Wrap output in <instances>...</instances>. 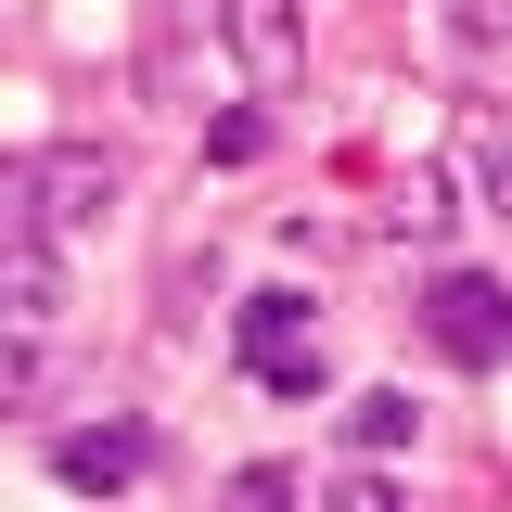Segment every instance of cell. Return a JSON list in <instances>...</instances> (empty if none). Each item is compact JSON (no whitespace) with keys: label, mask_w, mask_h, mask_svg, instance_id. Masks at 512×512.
I'll return each mask as SVG.
<instances>
[{"label":"cell","mask_w":512,"mask_h":512,"mask_svg":"<svg viewBox=\"0 0 512 512\" xmlns=\"http://www.w3.org/2000/svg\"><path fill=\"white\" fill-rule=\"evenodd\" d=\"M128 167L103 141H39V154H13V180H0V231H39V244H77V231H103L116 218Z\"/></svg>","instance_id":"1"},{"label":"cell","mask_w":512,"mask_h":512,"mask_svg":"<svg viewBox=\"0 0 512 512\" xmlns=\"http://www.w3.org/2000/svg\"><path fill=\"white\" fill-rule=\"evenodd\" d=\"M423 333H436V359H461V372H500L512 359V282L436 269V282H423Z\"/></svg>","instance_id":"2"},{"label":"cell","mask_w":512,"mask_h":512,"mask_svg":"<svg viewBox=\"0 0 512 512\" xmlns=\"http://www.w3.org/2000/svg\"><path fill=\"white\" fill-rule=\"evenodd\" d=\"M244 372L269 384V397H320V320H308V295L295 282H269V295H244Z\"/></svg>","instance_id":"3"},{"label":"cell","mask_w":512,"mask_h":512,"mask_svg":"<svg viewBox=\"0 0 512 512\" xmlns=\"http://www.w3.org/2000/svg\"><path fill=\"white\" fill-rule=\"evenodd\" d=\"M218 39H231V64L256 90H282L308 64V0H218Z\"/></svg>","instance_id":"4"},{"label":"cell","mask_w":512,"mask_h":512,"mask_svg":"<svg viewBox=\"0 0 512 512\" xmlns=\"http://www.w3.org/2000/svg\"><path fill=\"white\" fill-rule=\"evenodd\" d=\"M52 474L90 487V500H116V487L154 474V436H141V423H77V436H52Z\"/></svg>","instance_id":"5"},{"label":"cell","mask_w":512,"mask_h":512,"mask_svg":"<svg viewBox=\"0 0 512 512\" xmlns=\"http://www.w3.org/2000/svg\"><path fill=\"white\" fill-rule=\"evenodd\" d=\"M0 320H13V333H52L64 320V244L0 231Z\"/></svg>","instance_id":"6"},{"label":"cell","mask_w":512,"mask_h":512,"mask_svg":"<svg viewBox=\"0 0 512 512\" xmlns=\"http://www.w3.org/2000/svg\"><path fill=\"white\" fill-rule=\"evenodd\" d=\"M410 423H423V410H410L397 384H372V397H346V448H359V461H384V448H410Z\"/></svg>","instance_id":"7"},{"label":"cell","mask_w":512,"mask_h":512,"mask_svg":"<svg viewBox=\"0 0 512 512\" xmlns=\"http://www.w3.org/2000/svg\"><path fill=\"white\" fill-rule=\"evenodd\" d=\"M384 231H410V244H436V231H448V180H436V167H410V180H397Z\"/></svg>","instance_id":"8"},{"label":"cell","mask_w":512,"mask_h":512,"mask_svg":"<svg viewBox=\"0 0 512 512\" xmlns=\"http://www.w3.org/2000/svg\"><path fill=\"white\" fill-rule=\"evenodd\" d=\"M218 512H295V474H282V461H244V474H231V500Z\"/></svg>","instance_id":"9"},{"label":"cell","mask_w":512,"mask_h":512,"mask_svg":"<svg viewBox=\"0 0 512 512\" xmlns=\"http://www.w3.org/2000/svg\"><path fill=\"white\" fill-rule=\"evenodd\" d=\"M320 512H410V500H397L372 461H359V474H333V487H320Z\"/></svg>","instance_id":"10"},{"label":"cell","mask_w":512,"mask_h":512,"mask_svg":"<svg viewBox=\"0 0 512 512\" xmlns=\"http://www.w3.org/2000/svg\"><path fill=\"white\" fill-rule=\"evenodd\" d=\"M205 154H218V167H256V154H269V116H218V128H205Z\"/></svg>","instance_id":"11"},{"label":"cell","mask_w":512,"mask_h":512,"mask_svg":"<svg viewBox=\"0 0 512 512\" xmlns=\"http://www.w3.org/2000/svg\"><path fill=\"white\" fill-rule=\"evenodd\" d=\"M0 397H13V410L39 397V333H13V346H0Z\"/></svg>","instance_id":"12"},{"label":"cell","mask_w":512,"mask_h":512,"mask_svg":"<svg viewBox=\"0 0 512 512\" xmlns=\"http://www.w3.org/2000/svg\"><path fill=\"white\" fill-rule=\"evenodd\" d=\"M487 205H500V218H512V128H500V141H487Z\"/></svg>","instance_id":"13"}]
</instances>
